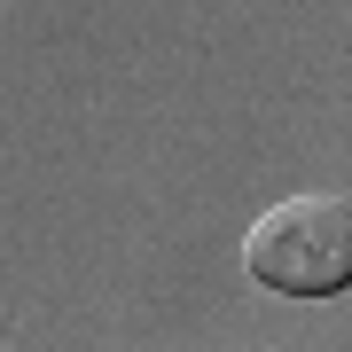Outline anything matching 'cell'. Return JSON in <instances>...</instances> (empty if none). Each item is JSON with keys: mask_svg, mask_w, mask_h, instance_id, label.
Wrapping results in <instances>:
<instances>
[{"mask_svg": "<svg viewBox=\"0 0 352 352\" xmlns=\"http://www.w3.org/2000/svg\"><path fill=\"white\" fill-rule=\"evenodd\" d=\"M243 266H251V282L282 289V298L352 289V204L344 196H282L274 212L251 219Z\"/></svg>", "mask_w": 352, "mask_h": 352, "instance_id": "cell-1", "label": "cell"}]
</instances>
